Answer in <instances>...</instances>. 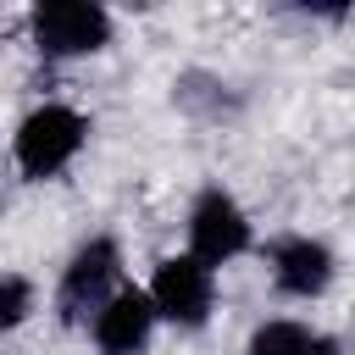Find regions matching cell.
<instances>
[{"label":"cell","instance_id":"1","mask_svg":"<svg viewBox=\"0 0 355 355\" xmlns=\"http://www.w3.org/2000/svg\"><path fill=\"white\" fill-rule=\"evenodd\" d=\"M83 139H89V116L72 111V105H55V100H50V105L28 111L22 128H17V139H11L17 172L33 178V183H44V178H55V172H67V166L78 161Z\"/></svg>","mask_w":355,"mask_h":355},{"label":"cell","instance_id":"2","mask_svg":"<svg viewBox=\"0 0 355 355\" xmlns=\"http://www.w3.org/2000/svg\"><path fill=\"white\" fill-rule=\"evenodd\" d=\"M122 288V250L111 233H94L89 244L72 250V261L61 266V283H55V316L67 327H89L94 311Z\"/></svg>","mask_w":355,"mask_h":355},{"label":"cell","instance_id":"3","mask_svg":"<svg viewBox=\"0 0 355 355\" xmlns=\"http://www.w3.org/2000/svg\"><path fill=\"white\" fill-rule=\"evenodd\" d=\"M28 33H33L39 55H50V61L94 55L111 44V11L94 0H39L28 11Z\"/></svg>","mask_w":355,"mask_h":355},{"label":"cell","instance_id":"4","mask_svg":"<svg viewBox=\"0 0 355 355\" xmlns=\"http://www.w3.org/2000/svg\"><path fill=\"white\" fill-rule=\"evenodd\" d=\"M144 300H150L155 322L200 333L211 322V311H216V272L200 266L194 255H166V261H155V277H150Z\"/></svg>","mask_w":355,"mask_h":355},{"label":"cell","instance_id":"5","mask_svg":"<svg viewBox=\"0 0 355 355\" xmlns=\"http://www.w3.org/2000/svg\"><path fill=\"white\" fill-rule=\"evenodd\" d=\"M250 244H255V227H250L244 205H239L222 183L200 189V194H194V205H189V255H194L200 266H211V272H216V266L239 261Z\"/></svg>","mask_w":355,"mask_h":355},{"label":"cell","instance_id":"6","mask_svg":"<svg viewBox=\"0 0 355 355\" xmlns=\"http://www.w3.org/2000/svg\"><path fill=\"white\" fill-rule=\"evenodd\" d=\"M266 261H272L277 294H288V300H316V294H327V283H333V272H338L333 250H327L322 239H311V233L277 239V244L266 250Z\"/></svg>","mask_w":355,"mask_h":355},{"label":"cell","instance_id":"7","mask_svg":"<svg viewBox=\"0 0 355 355\" xmlns=\"http://www.w3.org/2000/svg\"><path fill=\"white\" fill-rule=\"evenodd\" d=\"M89 333H94V349H100V355H144V349H150V333H155V311H150L144 288H128V283H122V288L94 311Z\"/></svg>","mask_w":355,"mask_h":355},{"label":"cell","instance_id":"8","mask_svg":"<svg viewBox=\"0 0 355 355\" xmlns=\"http://www.w3.org/2000/svg\"><path fill=\"white\" fill-rule=\"evenodd\" d=\"M311 327L300 316H266L255 333H250V349L244 355H311Z\"/></svg>","mask_w":355,"mask_h":355},{"label":"cell","instance_id":"9","mask_svg":"<svg viewBox=\"0 0 355 355\" xmlns=\"http://www.w3.org/2000/svg\"><path fill=\"white\" fill-rule=\"evenodd\" d=\"M39 311V288L22 272H0V333H17Z\"/></svg>","mask_w":355,"mask_h":355},{"label":"cell","instance_id":"10","mask_svg":"<svg viewBox=\"0 0 355 355\" xmlns=\"http://www.w3.org/2000/svg\"><path fill=\"white\" fill-rule=\"evenodd\" d=\"M311 355H344V338H333V333H316V338H311Z\"/></svg>","mask_w":355,"mask_h":355}]
</instances>
